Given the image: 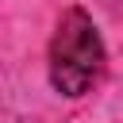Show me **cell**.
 Listing matches in <instances>:
<instances>
[{
    "instance_id": "1",
    "label": "cell",
    "mask_w": 123,
    "mask_h": 123,
    "mask_svg": "<svg viewBox=\"0 0 123 123\" xmlns=\"http://www.w3.org/2000/svg\"><path fill=\"white\" fill-rule=\"evenodd\" d=\"M100 73H104L100 31L81 8H69L50 38V81L62 96H85L100 81Z\"/></svg>"
}]
</instances>
